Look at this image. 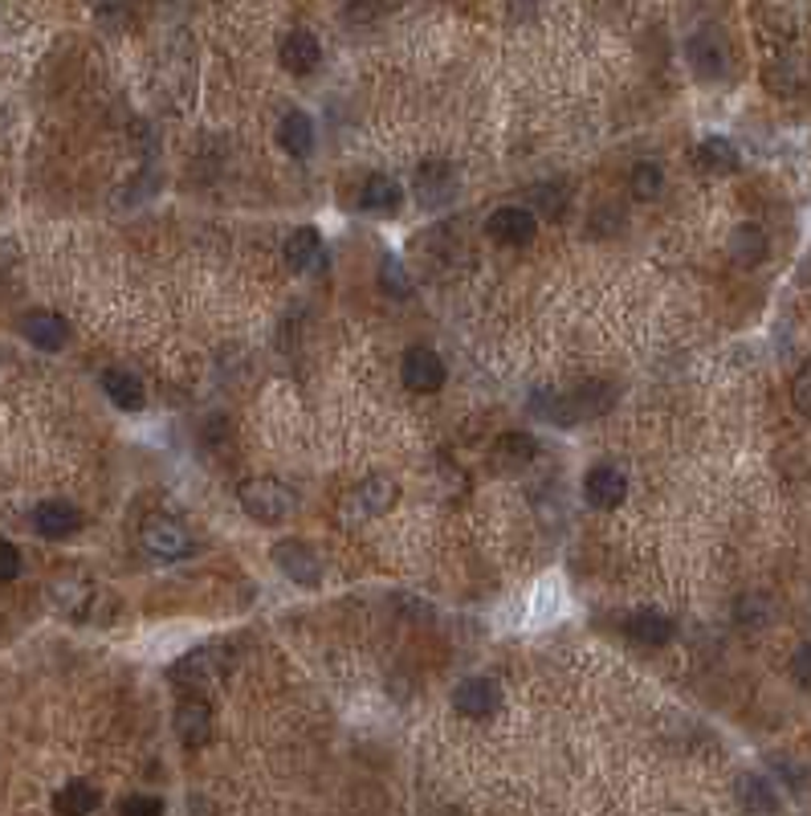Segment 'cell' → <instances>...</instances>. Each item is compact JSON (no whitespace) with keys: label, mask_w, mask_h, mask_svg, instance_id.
Returning a JSON list of instances; mask_svg holds the SVG:
<instances>
[{"label":"cell","mask_w":811,"mask_h":816,"mask_svg":"<svg viewBox=\"0 0 811 816\" xmlns=\"http://www.w3.org/2000/svg\"><path fill=\"white\" fill-rule=\"evenodd\" d=\"M241 511L254 523H282L299 511V494L278 478H249L241 487Z\"/></svg>","instance_id":"6da1fadb"},{"label":"cell","mask_w":811,"mask_h":816,"mask_svg":"<svg viewBox=\"0 0 811 816\" xmlns=\"http://www.w3.org/2000/svg\"><path fill=\"white\" fill-rule=\"evenodd\" d=\"M534 404H542L547 409V421H559V425H575V421H587V416H599L608 413V404H612V388L604 384V380H592V384L575 388V392H567V396H539Z\"/></svg>","instance_id":"7a4b0ae2"},{"label":"cell","mask_w":811,"mask_h":816,"mask_svg":"<svg viewBox=\"0 0 811 816\" xmlns=\"http://www.w3.org/2000/svg\"><path fill=\"white\" fill-rule=\"evenodd\" d=\"M413 188H416L420 209L441 213V209H449V204L457 201V192H461V176H457V168L449 164V159H425L413 176Z\"/></svg>","instance_id":"3957f363"},{"label":"cell","mask_w":811,"mask_h":816,"mask_svg":"<svg viewBox=\"0 0 811 816\" xmlns=\"http://www.w3.org/2000/svg\"><path fill=\"white\" fill-rule=\"evenodd\" d=\"M143 547H147V556L156 559H188L192 551H196V539H192V530L180 523V518H168V515H156L143 523Z\"/></svg>","instance_id":"277c9868"},{"label":"cell","mask_w":811,"mask_h":816,"mask_svg":"<svg viewBox=\"0 0 811 816\" xmlns=\"http://www.w3.org/2000/svg\"><path fill=\"white\" fill-rule=\"evenodd\" d=\"M273 563H278V572L290 575V580L302 588L323 584V559H318V551H314L311 544H302V539H282V544H273Z\"/></svg>","instance_id":"5b68a950"},{"label":"cell","mask_w":811,"mask_h":816,"mask_svg":"<svg viewBox=\"0 0 811 816\" xmlns=\"http://www.w3.org/2000/svg\"><path fill=\"white\" fill-rule=\"evenodd\" d=\"M534 230H539V216H534V209H522V204H502L485 221V233L498 245H510V249L534 242Z\"/></svg>","instance_id":"8992f818"},{"label":"cell","mask_w":811,"mask_h":816,"mask_svg":"<svg viewBox=\"0 0 811 816\" xmlns=\"http://www.w3.org/2000/svg\"><path fill=\"white\" fill-rule=\"evenodd\" d=\"M49 601H54L57 613L74 616V621H86V616L94 613V604H99V584L78 580L74 572H57L54 580H49Z\"/></svg>","instance_id":"52a82bcc"},{"label":"cell","mask_w":811,"mask_h":816,"mask_svg":"<svg viewBox=\"0 0 811 816\" xmlns=\"http://www.w3.org/2000/svg\"><path fill=\"white\" fill-rule=\"evenodd\" d=\"M396 499H399V487L392 482V478H368V482H359V487L347 494V502H342V515H347V518L387 515V511L396 506Z\"/></svg>","instance_id":"ba28073f"},{"label":"cell","mask_w":811,"mask_h":816,"mask_svg":"<svg viewBox=\"0 0 811 816\" xmlns=\"http://www.w3.org/2000/svg\"><path fill=\"white\" fill-rule=\"evenodd\" d=\"M498 706H502V686L494 678H485V673H473V678H465L453 690V711L465 718H489L498 715Z\"/></svg>","instance_id":"9c48e42d"},{"label":"cell","mask_w":811,"mask_h":816,"mask_svg":"<svg viewBox=\"0 0 811 816\" xmlns=\"http://www.w3.org/2000/svg\"><path fill=\"white\" fill-rule=\"evenodd\" d=\"M285 266L294 273H318L327 270V245H323V237H318V230H311V225H302V230H294L290 237H285Z\"/></svg>","instance_id":"30bf717a"},{"label":"cell","mask_w":811,"mask_h":816,"mask_svg":"<svg viewBox=\"0 0 811 816\" xmlns=\"http://www.w3.org/2000/svg\"><path fill=\"white\" fill-rule=\"evenodd\" d=\"M33 530L42 539H70L82 530V511L74 502H61V499H49V502H37L33 511Z\"/></svg>","instance_id":"8fae6325"},{"label":"cell","mask_w":811,"mask_h":816,"mask_svg":"<svg viewBox=\"0 0 811 816\" xmlns=\"http://www.w3.org/2000/svg\"><path fill=\"white\" fill-rule=\"evenodd\" d=\"M584 494H587V502H592L596 511H616V506L628 499L624 470H616V466H596V470H587Z\"/></svg>","instance_id":"7c38bea8"},{"label":"cell","mask_w":811,"mask_h":816,"mask_svg":"<svg viewBox=\"0 0 811 816\" xmlns=\"http://www.w3.org/2000/svg\"><path fill=\"white\" fill-rule=\"evenodd\" d=\"M176 735H180L184 747H204L213 739V711H209V702L200 694H192V698L176 706Z\"/></svg>","instance_id":"4fadbf2b"},{"label":"cell","mask_w":811,"mask_h":816,"mask_svg":"<svg viewBox=\"0 0 811 816\" xmlns=\"http://www.w3.org/2000/svg\"><path fill=\"white\" fill-rule=\"evenodd\" d=\"M399 376H404V384L413 388V392H437V388L444 384V364L437 351L413 347V351L404 356V364H399Z\"/></svg>","instance_id":"5bb4252c"},{"label":"cell","mask_w":811,"mask_h":816,"mask_svg":"<svg viewBox=\"0 0 811 816\" xmlns=\"http://www.w3.org/2000/svg\"><path fill=\"white\" fill-rule=\"evenodd\" d=\"M624 633L628 641L641 645V649H661V645L673 641V621L665 613H656V608H637L624 621Z\"/></svg>","instance_id":"9a60e30c"},{"label":"cell","mask_w":811,"mask_h":816,"mask_svg":"<svg viewBox=\"0 0 811 816\" xmlns=\"http://www.w3.org/2000/svg\"><path fill=\"white\" fill-rule=\"evenodd\" d=\"M21 331H25V339L37 347V351H61V347H66V339H70L66 318L54 315V311H29L25 323H21Z\"/></svg>","instance_id":"2e32d148"},{"label":"cell","mask_w":811,"mask_h":816,"mask_svg":"<svg viewBox=\"0 0 811 816\" xmlns=\"http://www.w3.org/2000/svg\"><path fill=\"white\" fill-rule=\"evenodd\" d=\"M171 678H176L180 686H204V682L221 678V645H204L196 653L180 658V666L171 670Z\"/></svg>","instance_id":"e0dca14e"},{"label":"cell","mask_w":811,"mask_h":816,"mask_svg":"<svg viewBox=\"0 0 811 816\" xmlns=\"http://www.w3.org/2000/svg\"><path fill=\"white\" fill-rule=\"evenodd\" d=\"M102 392H106L114 409H123V413H139L143 404H147L143 384L131 372H123V368H106V372H102Z\"/></svg>","instance_id":"ac0fdd59"},{"label":"cell","mask_w":811,"mask_h":816,"mask_svg":"<svg viewBox=\"0 0 811 816\" xmlns=\"http://www.w3.org/2000/svg\"><path fill=\"white\" fill-rule=\"evenodd\" d=\"M278 144L290 152L294 159H306L314 152V123L306 111H285L278 123Z\"/></svg>","instance_id":"d6986e66"},{"label":"cell","mask_w":811,"mask_h":816,"mask_svg":"<svg viewBox=\"0 0 811 816\" xmlns=\"http://www.w3.org/2000/svg\"><path fill=\"white\" fill-rule=\"evenodd\" d=\"M318 58H323V49H318V42H314V33L294 30L282 37V66L290 74H314Z\"/></svg>","instance_id":"ffe728a7"},{"label":"cell","mask_w":811,"mask_h":816,"mask_svg":"<svg viewBox=\"0 0 811 816\" xmlns=\"http://www.w3.org/2000/svg\"><path fill=\"white\" fill-rule=\"evenodd\" d=\"M399 197H404V192H399L396 180H392V176H380V172H375V176H368V180H363L359 204H363L368 213L387 216V213H396V209H399Z\"/></svg>","instance_id":"44dd1931"},{"label":"cell","mask_w":811,"mask_h":816,"mask_svg":"<svg viewBox=\"0 0 811 816\" xmlns=\"http://www.w3.org/2000/svg\"><path fill=\"white\" fill-rule=\"evenodd\" d=\"M99 808V787L86 784V780H70L54 796V813L57 816H90Z\"/></svg>","instance_id":"7402d4cb"},{"label":"cell","mask_w":811,"mask_h":816,"mask_svg":"<svg viewBox=\"0 0 811 816\" xmlns=\"http://www.w3.org/2000/svg\"><path fill=\"white\" fill-rule=\"evenodd\" d=\"M698 164L706 168V172H713V176H734V172H739V147L730 144V139H722V135L701 139V144H698Z\"/></svg>","instance_id":"603a6c76"},{"label":"cell","mask_w":811,"mask_h":816,"mask_svg":"<svg viewBox=\"0 0 811 816\" xmlns=\"http://www.w3.org/2000/svg\"><path fill=\"white\" fill-rule=\"evenodd\" d=\"M726 249L739 266H758V261L767 258V233L758 230V225H739V230L730 233Z\"/></svg>","instance_id":"cb8c5ba5"},{"label":"cell","mask_w":811,"mask_h":816,"mask_svg":"<svg viewBox=\"0 0 811 816\" xmlns=\"http://www.w3.org/2000/svg\"><path fill=\"white\" fill-rule=\"evenodd\" d=\"M739 804L751 816H775V808H779V796H775V787H770L763 775H742V780H739Z\"/></svg>","instance_id":"d4e9b609"},{"label":"cell","mask_w":811,"mask_h":816,"mask_svg":"<svg viewBox=\"0 0 811 816\" xmlns=\"http://www.w3.org/2000/svg\"><path fill=\"white\" fill-rule=\"evenodd\" d=\"M494 458H498V466H506V470L527 466V461L534 458V437H527V433H506V437H498V445H494Z\"/></svg>","instance_id":"484cf974"},{"label":"cell","mask_w":811,"mask_h":816,"mask_svg":"<svg viewBox=\"0 0 811 816\" xmlns=\"http://www.w3.org/2000/svg\"><path fill=\"white\" fill-rule=\"evenodd\" d=\"M706 45H710L706 33L694 37V42H689V62H694V70H698L701 78H718V74H722V54H726V49H722V42L713 45V49H706Z\"/></svg>","instance_id":"4316f807"},{"label":"cell","mask_w":811,"mask_h":816,"mask_svg":"<svg viewBox=\"0 0 811 816\" xmlns=\"http://www.w3.org/2000/svg\"><path fill=\"white\" fill-rule=\"evenodd\" d=\"M380 282H384V290L392 299H408V294H413V278L399 266L396 254H384V261H380Z\"/></svg>","instance_id":"83f0119b"},{"label":"cell","mask_w":811,"mask_h":816,"mask_svg":"<svg viewBox=\"0 0 811 816\" xmlns=\"http://www.w3.org/2000/svg\"><path fill=\"white\" fill-rule=\"evenodd\" d=\"M661 188H665V172H661L656 164H637V168H632V197H637V201H656Z\"/></svg>","instance_id":"f1b7e54d"},{"label":"cell","mask_w":811,"mask_h":816,"mask_svg":"<svg viewBox=\"0 0 811 816\" xmlns=\"http://www.w3.org/2000/svg\"><path fill=\"white\" fill-rule=\"evenodd\" d=\"M119 816H164V801L159 796H127L119 804Z\"/></svg>","instance_id":"f546056e"},{"label":"cell","mask_w":811,"mask_h":816,"mask_svg":"<svg viewBox=\"0 0 811 816\" xmlns=\"http://www.w3.org/2000/svg\"><path fill=\"white\" fill-rule=\"evenodd\" d=\"M16 575H21V551H16V544H0V580L4 584H13Z\"/></svg>","instance_id":"4dcf8cb0"},{"label":"cell","mask_w":811,"mask_h":816,"mask_svg":"<svg viewBox=\"0 0 811 816\" xmlns=\"http://www.w3.org/2000/svg\"><path fill=\"white\" fill-rule=\"evenodd\" d=\"M791 678H796V686L811 690V641L796 649V658H791Z\"/></svg>","instance_id":"1f68e13d"},{"label":"cell","mask_w":811,"mask_h":816,"mask_svg":"<svg viewBox=\"0 0 811 816\" xmlns=\"http://www.w3.org/2000/svg\"><path fill=\"white\" fill-rule=\"evenodd\" d=\"M791 401H796L799 413L811 416V364L796 376V384H791Z\"/></svg>","instance_id":"d6a6232c"},{"label":"cell","mask_w":811,"mask_h":816,"mask_svg":"<svg viewBox=\"0 0 811 816\" xmlns=\"http://www.w3.org/2000/svg\"><path fill=\"white\" fill-rule=\"evenodd\" d=\"M551 185H539L530 188V197H534V204H539L542 213H563V188L555 185V192H547Z\"/></svg>","instance_id":"836d02e7"}]
</instances>
